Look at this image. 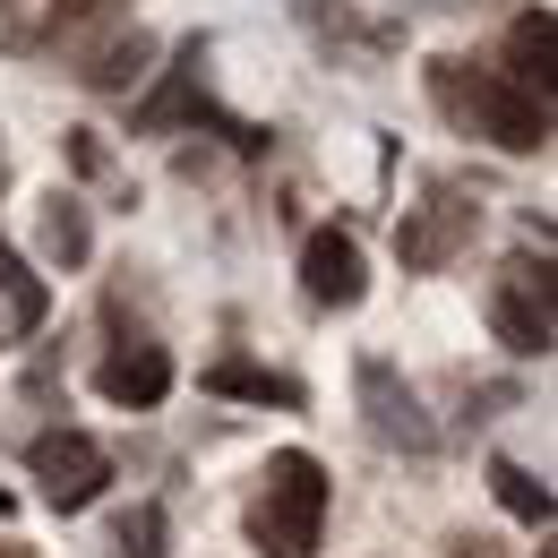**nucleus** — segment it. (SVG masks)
Here are the masks:
<instances>
[{
    "label": "nucleus",
    "instance_id": "nucleus-17",
    "mask_svg": "<svg viewBox=\"0 0 558 558\" xmlns=\"http://www.w3.org/2000/svg\"><path fill=\"white\" fill-rule=\"evenodd\" d=\"M0 515H9V489H0Z\"/></svg>",
    "mask_w": 558,
    "mask_h": 558
},
{
    "label": "nucleus",
    "instance_id": "nucleus-13",
    "mask_svg": "<svg viewBox=\"0 0 558 558\" xmlns=\"http://www.w3.org/2000/svg\"><path fill=\"white\" fill-rule=\"evenodd\" d=\"M489 489H498V507H507L515 524H550V489L533 482L524 464H489Z\"/></svg>",
    "mask_w": 558,
    "mask_h": 558
},
{
    "label": "nucleus",
    "instance_id": "nucleus-10",
    "mask_svg": "<svg viewBox=\"0 0 558 558\" xmlns=\"http://www.w3.org/2000/svg\"><path fill=\"white\" fill-rule=\"evenodd\" d=\"M207 387L215 396H241V404H301V387L276 378V369H258V361H215Z\"/></svg>",
    "mask_w": 558,
    "mask_h": 558
},
{
    "label": "nucleus",
    "instance_id": "nucleus-7",
    "mask_svg": "<svg viewBox=\"0 0 558 558\" xmlns=\"http://www.w3.org/2000/svg\"><path fill=\"white\" fill-rule=\"evenodd\" d=\"M95 396H104V404H130V413L163 404V396H172V361H163V344H121L104 369H95Z\"/></svg>",
    "mask_w": 558,
    "mask_h": 558
},
{
    "label": "nucleus",
    "instance_id": "nucleus-15",
    "mask_svg": "<svg viewBox=\"0 0 558 558\" xmlns=\"http://www.w3.org/2000/svg\"><path fill=\"white\" fill-rule=\"evenodd\" d=\"M0 292H9V301H17V327H35V318H44V283L26 276V267H17V258H9V250H0Z\"/></svg>",
    "mask_w": 558,
    "mask_h": 558
},
{
    "label": "nucleus",
    "instance_id": "nucleus-3",
    "mask_svg": "<svg viewBox=\"0 0 558 558\" xmlns=\"http://www.w3.org/2000/svg\"><path fill=\"white\" fill-rule=\"evenodd\" d=\"M489 327H498V344L507 352H550L558 336V301H550V267H533V258H515V267H498L489 283Z\"/></svg>",
    "mask_w": 558,
    "mask_h": 558
},
{
    "label": "nucleus",
    "instance_id": "nucleus-8",
    "mask_svg": "<svg viewBox=\"0 0 558 558\" xmlns=\"http://www.w3.org/2000/svg\"><path fill=\"white\" fill-rule=\"evenodd\" d=\"M473 223H482L473 207H456V198H429V207L404 215L396 250H404V267H447V258H456V241H464Z\"/></svg>",
    "mask_w": 558,
    "mask_h": 558
},
{
    "label": "nucleus",
    "instance_id": "nucleus-1",
    "mask_svg": "<svg viewBox=\"0 0 558 558\" xmlns=\"http://www.w3.org/2000/svg\"><path fill=\"white\" fill-rule=\"evenodd\" d=\"M429 104H438L456 130L489 138L498 155H533V146H550V104H542V95H524L515 77H498V70L429 61Z\"/></svg>",
    "mask_w": 558,
    "mask_h": 558
},
{
    "label": "nucleus",
    "instance_id": "nucleus-6",
    "mask_svg": "<svg viewBox=\"0 0 558 558\" xmlns=\"http://www.w3.org/2000/svg\"><path fill=\"white\" fill-rule=\"evenodd\" d=\"M361 404H369V429L387 438V447H438V429L421 421V404H413V387H396V369L387 361H361Z\"/></svg>",
    "mask_w": 558,
    "mask_h": 558
},
{
    "label": "nucleus",
    "instance_id": "nucleus-12",
    "mask_svg": "<svg viewBox=\"0 0 558 558\" xmlns=\"http://www.w3.org/2000/svg\"><path fill=\"white\" fill-rule=\"evenodd\" d=\"M44 258L86 267V207L77 198H44Z\"/></svg>",
    "mask_w": 558,
    "mask_h": 558
},
{
    "label": "nucleus",
    "instance_id": "nucleus-5",
    "mask_svg": "<svg viewBox=\"0 0 558 558\" xmlns=\"http://www.w3.org/2000/svg\"><path fill=\"white\" fill-rule=\"evenodd\" d=\"M301 292L318 301V310H352L361 292H369V267H361V241L352 232H310V250H301Z\"/></svg>",
    "mask_w": 558,
    "mask_h": 558
},
{
    "label": "nucleus",
    "instance_id": "nucleus-11",
    "mask_svg": "<svg viewBox=\"0 0 558 558\" xmlns=\"http://www.w3.org/2000/svg\"><path fill=\"white\" fill-rule=\"evenodd\" d=\"M146 52H155V44H146L138 26H130V35H112V44H95V52H86V86H138L146 77Z\"/></svg>",
    "mask_w": 558,
    "mask_h": 558
},
{
    "label": "nucleus",
    "instance_id": "nucleus-18",
    "mask_svg": "<svg viewBox=\"0 0 558 558\" xmlns=\"http://www.w3.org/2000/svg\"><path fill=\"white\" fill-rule=\"evenodd\" d=\"M542 558H550V550H542Z\"/></svg>",
    "mask_w": 558,
    "mask_h": 558
},
{
    "label": "nucleus",
    "instance_id": "nucleus-14",
    "mask_svg": "<svg viewBox=\"0 0 558 558\" xmlns=\"http://www.w3.org/2000/svg\"><path fill=\"white\" fill-rule=\"evenodd\" d=\"M112 17H121V0H52V44H77V35L112 26Z\"/></svg>",
    "mask_w": 558,
    "mask_h": 558
},
{
    "label": "nucleus",
    "instance_id": "nucleus-9",
    "mask_svg": "<svg viewBox=\"0 0 558 558\" xmlns=\"http://www.w3.org/2000/svg\"><path fill=\"white\" fill-rule=\"evenodd\" d=\"M550 61H558L550 9H524V17L507 26V70H498V77H515L524 95H542V104H550Z\"/></svg>",
    "mask_w": 558,
    "mask_h": 558
},
{
    "label": "nucleus",
    "instance_id": "nucleus-2",
    "mask_svg": "<svg viewBox=\"0 0 558 558\" xmlns=\"http://www.w3.org/2000/svg\"><path fill=\"white\" fill-rule=\"evenodd\" d=\"M318 524H327V464L283 447L258 473V498H250V542L258 558H318Z\"/></svg>",
    "mask_w": 558,
    "mask_h": 558
},
{
    "label": "nucleus",
    "instance_id": "nucleus-16",
    "mask_svg": "<svg viewBox=\"0 0 558 558\" xmlns=\"http://www.w3.org/2000/svg\"><path fill=\"white\" fill-rule=\"evenodd\" d=\"M121 550L130 558H163V515H155V507H138V515L121 524Z\"/></svg>",
    "mask_w": 558,
    "mask_h": 558
},
{
    "label": "nucleus",
    "instance_id": "nucleus-4",
    "mask_svg": "<svg viewBox=\"0 0 558 558\" xmlns=\"http://www.w3.org/2000/svg\"><path fill=\"white\" fill-rule=\"evenodd\" d=\"M26 464H35V482H44V498H52L61 515L95 507V498H104V482H112V456H104L86 429H44V438L26 447Z\"/></svg>",
    "mask_w": 558,
    "mask_h": 558
}]
</instances>
